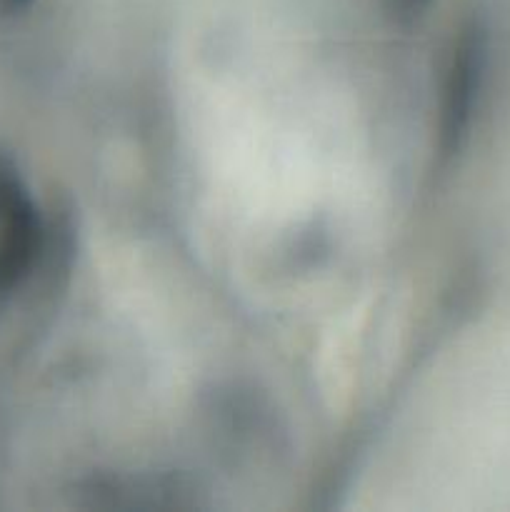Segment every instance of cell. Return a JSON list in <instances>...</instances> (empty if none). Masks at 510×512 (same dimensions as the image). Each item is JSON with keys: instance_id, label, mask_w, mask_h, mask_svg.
<instances>
[{"instance_id": "obj_2", "label": "cell", "mask_w": 510, "mask_h": 512, "mask_svg": "<svg viewBox=\"0 0 510 512\" xmlns=\"http://www.w3.org/2000/svg\"><path fill=\"white\" fill-rule=\"evenodd\" d=\"M395 13H403V15H418L420 10L428 5V0H385Z\"/></svg>"}, {"instance_id": "obj_1", "label": "cell", "mask_w": 510, "mask_h": 512, "mask_svg": "<svg viewBox=\"0 0 510 512\" xmlns=\"http://www.w3.org/2000/svg\"><path fill=\"white\" fill-rule=\"evenodd\" d=\"M43 250V220L28 185L0 160V293L18 288Z\"/></svg>"}]
</instances>
